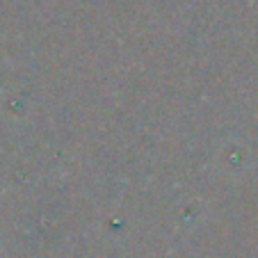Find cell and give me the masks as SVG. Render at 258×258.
<instances>
[]
</instances>
